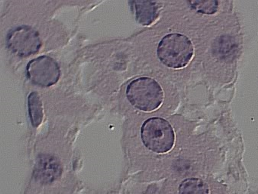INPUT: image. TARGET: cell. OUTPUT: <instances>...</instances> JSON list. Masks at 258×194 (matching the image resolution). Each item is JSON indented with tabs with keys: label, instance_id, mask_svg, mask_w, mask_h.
Listing matches in <instances>:
<instances>
[{
	"label": "cell",
	"instance_id": "obj_1",
	"mask_svg": "<svg viewBox=\"0 0 258 194\" xmlns=\"http://www.w3.org/2000/svg\"><path fill=\"white\" fill-rule=\"evenodd\" d=\"M194 49L190 40L181 34L166 35L158 44V56L166 66L182 68L190 62Z\"/></svg>",
	"mask_w": 258,
	"mask_h": 194
},
{
	"label": "cell",
	"instance_id": "obj_2",
	"mask_svg": "<svg viewBox=\"0 0 258 194\" xmlns=\"http://www.w3.org/2000/svg\"><path fill=\"white\" fill-rule=\"evenodd\" d=\"M126 94L133 106L145 112L159 108L164 99L161 86L150 78H139L132 81L127 86Z\"/></svg>",
	"mask_w": 258,
	"mask_h": 194
},
{
	"label": "cell",
	"instance_id": "obj_3",
	"mask_svg": "<svg viewBox=\"0 0 258 194\" xmlns=\"http://www.w3.org/2000/svg\"><path fill=\"white\" fill-rule=\"evenodd\" d=\"M144 145L156 153H166L174 145L175 135L170 124L161 118H151L144 122L141 130Z\"/></svg>",
	"mask_w": 258,
	"mask_h": 194
},
{
	"label": "cell",
	"instance_id": "obj_4",
	"mask_svg": "<svg viewBox=\"0 0 258 194\" xmlns=\"http://www.w3.org/2000/svg\"><path fill=\"white\" fill-rule=\"evenodd\" d=\"M9 49L21 57H28L39 51L41 40L39 33L29 26H22L12 29L7 37Z\"/></svg>",
	"mask_w": 258,
	"mask_h": 194
},
{
	"label": "cell",
	"instance_id": "obj_5",
	"mask_svg": "<svg viewBox=\"0 0 258 194\" xmlns=\"http://www.w3.org/2000/svg\"><path fill=\"white\" fill-rule=\"evenodd\" d=\"M26 75L29 81L35 85L41 87H50L60 79V67L51 57L41 56L28 63Z\"/></svg>",
	"mask_w": 258,
	"mask_h": 194
},
{
	"label": "cell",
	"instance_id": "obj_6",
	"mask_svg": "<svg viewBox=\"0 0 258 194\" xmlns=\"http://www.w3.org/2000/svg\"><path fill=\"white\" fill-rule=\"evenodd\" d=\"M62 167L58 160L49 155L39 157L35 170V175L42 183H51L60 177Z\"/></svg>",
	"mask_w": 258,
	"mask_h": 194
},
{
	"label": "cell",
	"instance_id": "obj_7",
	"mask_svg": "<svg viewBox=\"0 0 258 194\" xmlns=\"http://www.w3.org/2000/svg\"><path fill=\"white\" fill-rule=\"evenodd\" d=\"M136 20L143 26L152 23L158 16V7L154 1H134Z\"/></svg>",
	"mask_w": 258,
	"mask_h": 194
},
{
	"label": "cell",
	"instance_id": "obj_8",
	"mask_svg": "<svg viewBox=\"0 0 258 194\" xmlns=\"http://www.w3.org/2000/svg\"><path fill=\"white\" fill-rule=\"evenodd\" d=\"M29 106V117L32 126L38 128L43 121L44 112H43V105L40 98L39 94L37 92H32L29 95L28 99Z\"/></svg>",
	"mask_w": 258,
	"mask_h": 194
},
{
	"label": "cell",
	"instance_id": "obj_9",
	"mask_svg": "<svg viewBox=\"0 0 258 194\" xmlns=\"http://www.w3.org/2000/svg\"><path fill=\"white\" fill-rule=\"evenodd\" d=\"M179 192V194H209V188L200 179L189 178L180 184Z\"/></svg>",
	"mask_w": 258,
	"mask_h": 194
},
{
	"label": "cell",
	"instance_id": "obj_10",
	"mask_svg": "<svg viewBox=\"0 0 258 194\" xmlns=\"http://www.w3.org/2000/svg\"><path fill=\"white\" fill-rule=\"evenodd\" d=\"M192 7L206 14H213L218 8V1H192Z\"/></svg>",
	"mask_w": 258,
	"mask_h": 194
}]
</instances>
